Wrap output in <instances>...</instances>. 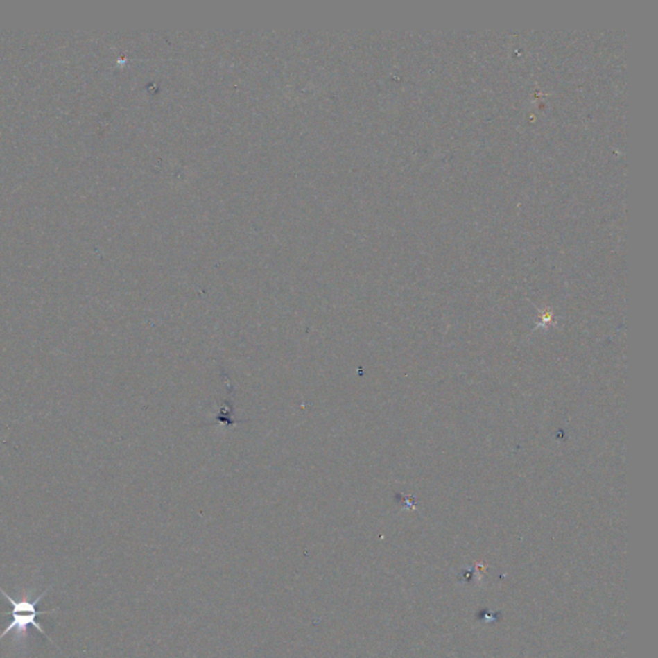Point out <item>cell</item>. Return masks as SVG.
<instances>
[{
	"mask_svg": "<svg viewBox=\"0 0 658 658\" xmlns=\"http://www.w3.org/2000/svg\"><path fill=\"white\" fill-rule=\"evenodd\" d=\"M0 593L6 597V599L9 602V605L12 606V611L6 614L12 616V621H10L8 626L4 629V632L0 634V641L10 632H17L18 637H19V635H21V637H25L28 626H34L37 632H42L45 638H48V635H46L44 630L42 629V626L36 623V618H37L39 614H52V612L58 611V608H54L52 611H43V612H37V611H36V605L44 598L45 594L48 593V589L44 590V591L42 593V596H39V597L36 598L35 600H33V602H30V600L16 602L13 598L9 597L8 594L1 588H0ZM48 639H49V638H48ZM49 641H51V639H49Z\"/></svg>",
	"mask_w": 658,
	"mask_h": 658,
	"instance_id": "cell-1",
	"label": "cell"
}]
</instances>
